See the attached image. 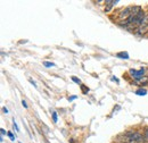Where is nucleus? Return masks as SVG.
Instances as JSON below:
<instances>
[{"instance_id":"obj_1","label":"nucleus","mask_w":148,"mask_h":143,"mask_svg":"<svg viewBox=\"0 0 148 143\" xmlns=\"http://www.w3.org/2000/svg\"><path fill=\"white\" fill-rule=\"evenodd\" d=\"M125 138L128 139L129 143H141L145 141V136L137 132V131H129L125 133Z\"/></svg>"},{"instance_id":"obj_2","label":"nucleus","mask_w":148,"mask_h":143,"mask_svg":"<svg viewBox=\"0 0 148 143\" xmlns=\"http://www.w3.org/2000/svg\"><path fill=\"white\" fill-rule=\"evenodd\" d=\"M144 73H145V68H141L140 71H136V69H131L130 71V74L133 76V78L136 81H141V77H143Z\"/></svg>"},{"instance_id":"obj_3","label":"nucleus","mask_w":148,"mask_h":143,"mask_svg":"<svg viewBox=\"0 0 148 143\" xmlns=\"http://www.w3.org/2000/svg\"><path fill=\"white\" fill-rule=\"evenodd\" d=\"M116 57H119V58H122V59H129V54L128 52H119V54H116Z\"/></svg>"},{"instance_id":"obj_4","label":"nucleus","mask_w":148,"mask_h":143,"mask_svg":"<svg viewBox=\"0 0 148 143\" xmlns=\"http://www.w3.org/2000/svg\"><path fill=\"white\" fill-rule=\"evenodd\" d=\"M136 94H137V95H146V94H147V90L138 89L137 91H136Z\"/></svg>"},{"instance_id":"obj_5","label":"nucleus","mask_w":148,"mask_h":143,"mask_svg":"<svg viewBox=\"0 0 148 143\" xmlns=\"http://www.w3.org/2000/svg\"><path fill=\"white\" fill-rule=\"evenodd\" d=\"M106 3L108 5V7L107 8H105V12H110L112 8V6L113 5H115V3H117V1H106Z\"/></svg>"},{"instance_id":"obj_6","label":"nucleus","mask_w":148,"mask_h":143,"mask_svg":"<svg viewBox=\"0 0 148 143\" xmlns=\"http://www.w3.org/2000/svg\"><path fill=\"white\" fill-rule=\"evenodd\" d=\"M81 90H82V93H83V94H87V93L89 92L88 86H86V85H83V84H81Z\"/></svg>"},{"instance_id":"obj_7","label":"nucleus","mask_w":148,"mask_h":143,"mask_svg":"<svg viewBox=\"0 0 148 143\" xmlns=\"http://www.w3.org/2000/svg\"><path fill=\"white\" fill-rule=\"evenodd\" d=\"M51 116H53V122H54V123H57V121H58V117H57V112H56V111H53Z\"/></svg>"},{"instance_id":"obj_8","label":"nucleus","mask_w":148,"mask_h":143,"mask_svg":"<svg viewBox=\"0 0 148 143\" xmlns=\"http://www.w3.org/2000/svg\"><path fill=\"white\" fill-rule=\"evenodd\" d=\"M71 78H72V81H73L74 83H76V84H81V80H80V78H77V77H75V76H72Z\"/></svg>"},{"instance_id":"obj_9","label":"nucleus","mask_w":148,"mask_h":143,"mask_svg":"<svg viewBox=\"0 0 148 143\" xmlns=\"http://www.w3.org/2000/svg\"><path fill=\"white\" fill-rule=\"evenodd\" d=\"M43 65H45L46 67H54V66H55V64H54V63H49V61H45V63H43Z\"/></svg>"},{"instance_id":"obj_10","label":"nucleus","mask_w":148,"mask_h":143,"mask_svg":"<svg viewBox=\"0 0 148 143\" xmlns=\"http://www.w3.org/2000/svg\"><path fill=\"white\" fill-rule=\"evenodd\" d=\"M13 127H14V129H15V132H19V128L17 124H16V122H15V119H13Z\"/></svg>"},{"instance_id":"obj_11","label":"nucleus","mask_w":148,"mask_h":143,"mask_svg":"<svg viewBox=\"0 0 148 143\" xmlns=\"http://www.w3.org/2000/svg\"><path fill=\"white\" fill-rule=\"evenodd\" d=\"M7 135H8V138H9L12 141H15V138H14V135H13V133H12V132H8V134H7Z\"/></svg>"},{"instance_id":"obj_12","label":"nucleus","mask_w":148,"mask_h":143,"mask_svg":"<svg viewBox=\"0 0 148 143\" xmlns=\"http://www.w3.org/2000/svg\"><path fill=\"white\" fill-rule=\"evenodd\" d=\"M144 136H145V140L148 141V127L145 129V133H144Z\"/></svg>"},{"instance_id":"obj_13","label":"nucleus","mask_w":148,"mask_h":143,"mask_svg":"<svg viewBox=\"0 0 148 143\" xmlns=\"http://www.w3.org/2000/svg\"><path fill=\"white\" fill-rule=\"evenodd\" d=\"M22 106H23L24 108H27V104H26L25 100H22Z\"/></svg>"},{"instance_id":"obj_14","label":"nucleus","mask_w":148,"mask_h":143,"mask_svg":"<svg viewBox=\"0 0 148 143\" xmlns=\"http://www.w3.org/2000/svg\"><path fill=\"white\" fill-rule=\"evenodd\" d=\"M0 132H1V135H2V136H3L5 134H8V132H6L3 128H1V129H0Z\"/></svg>"},{"instance_id":"obj_15","label":"nucleus","mask_w":148,"mask_h":143,"mask_svg":"<svg viewBox=\"0 0 148 143\" xmlns=\"http://www.w3.org/2000/svg\"><path fill=\"white\" fill-rule=\"evenodd\" d=\"M76 98H77V95H72V97L69 98V100H70V101H73V100H75Z\"/></svg>"},{"instance_id":"obj_16","label":"nucleus","mask_w":148,"mask_h":143,"mask_svg":"<svg viewBox=\"0 0 148 143\" xmlns=\"http://www.w3.org/2000/svg\"><path fill=\"white\" fill-rule=\"evenodd\" d=\"M29 81H30V83H31V84H32V85H33L34 88H37V84H36V82H33L32 80H29Z\"/></svg>"},{"instance_id":"obj_17","label":"nucleus","mask_w":148,"mask_h":143,"mask_svg":"<svg viewBox=\"0 0 148 143\" xmlns=\"http://www.w3.org/2000/svg\"><path fill=\"white\" fill-rule=\"evenodd\" d=\"M2 110H3V112H5V114H8V109H7L6 107L2 108Z\"/></svg>"}]
</instances>
